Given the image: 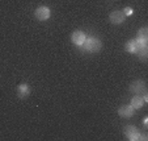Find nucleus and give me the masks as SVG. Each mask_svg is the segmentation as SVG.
Segmentation results:
<instances>
[{
  "label": "nucleus",
  "mask_w": 148,
  "mask_h": 141,
  "mask_svg": "<svg viewBox=\"0 0 148 141\" xmlns=\"http://www.w3.org/2000/svg\"><path fill=\"white\" fill-rule=\"evenodd\" d=\"M81 48L88 53H98L102 49V42L97 37H87L85 41L83 42V45H81Z\"/></svg>",
  "instance_id": "nucleus-1"
},
{
  "label": "nucleus",
  "mask_w": 148,
  "mask_h": 141,
  "mask_svg": "<svg viewBox=\"0 0 148 141\" xmlns=\"http://www.w3.org/2000/svg\"><path fill=\"white\" fill-rule=\"evenodd\" d=\"M130 91H131L134 95H143L144 102L148 100V92H147V85H145L144 81L142 79H138L130 85Z\"/></svg>",
  "instance_id": "nucleus-2"
},
{
  "label": "nucleus",
  "mask_w": 148,
  "mask_h": 141,
  "mask_svg": "<svg viewBox=\"0 0 148 141\" xmlns=\"http://www.w3.org/2000/svg\"><path fill=\"white\" fill-rule=\"evenodd\" d=\"M34 16H36V19L38 20V21H46V20L50 19L51 16V11L49 7H38V8L34 11Z\"/></svg>",
  "instance_id": "nucleus-3"
},
{
  "label": "nucleus",
  "mask_w": 148,
  "mask_h": 141,
  "mask_svg": "<svg viewBox=\"0 0 148 141\" xmlns=\"http://www.w3.org/2000/svg\"><path fill=\"white\" fill-rule=\"evenodd\" d=\"M123 132H125L126 138L130 141H138L140 137V132L138 131L136 127H134V125H126Z\"/></svg>",
  "instance_id": "nucleus-4"
},
{
  "label": "nucleus",
  "mask_w": 148,
  "mask_h": 141,
  "mask_svg": "<svg viewBox=\"0 0 148 141\" xmlns=\"http://www.w3.org/2000/svg\"><path fill=\"white\" fill-rule=\"evenodd\" d=\"M135 113V108L132 107L131 104H123L119 108H118V115L121 116V117H132Z\"/></svg>",
  "instance_id": "nucleus-5"
},
{
  "label": "nucleus",
  "mask_w": 148,
  "mask_h": 141,
  "mask_svg": "<svg viewBox=\"0 0 148 141\" xmlns=\"http://www.w3.org/2000/svg\"><path fill=\"white\" fill-rule=\"evenodd\" d=\"M125 19H126L125 13H123L122 11H118V9L113 11L112 13H110V16H109L110 23L114 24V25H119V24H122L123 21H125Z\"/></svg>",
  "instance_id": "nucleus-6"
},
{
  "label": "nucleus",
  "mask_w": 148,
  "mask_h": 141,
  "mask_svg": "<svg viewBox=\"0 0 148 141\" xmlns=\"http://www.w3.org/2000/svg\"><path fill=\"white\" fill-rule=\"evenodd\" d=\"M85 38H87V36H85V33H84L83 31H75L72 32V34H71V41H72L75 45L77 46H81L83 45V42L85 41Z\"/></svg>",
  "instance_id": "nucleus-7"
},
{
  "label": "nucleus",
  "mask_w": 148,
  "mask_h": 141,
  "mask_svg": "<svg viewBox=\"0 0 148 141\" xmlns=\"http://www.w3.org/2000/svg\"><path fill=\"white\" fill-rule=\"evenodd\" d=\"M30 87H29V85H26V83H21V85H18V87H17V96H18L20 99H26L29 95H30Z\"/></svg>",
  "instance_id": "nucleus-8"
},
{
  "label": "nucleus",
  "mask_w": 148,
  "mask_h": 141,
  "mask_svg": "<svg viewBox=\"0 0 148 141\" xmlns=\"http://www.w3.org/2000/svg\"><path fill=\"white\" fill-rule=\"evenodd\" d=\"M135 53L138 54V57H139L140 61H145V59L148 58V48H147V44H139Z\"/></svg>",
  "instance_id": "nucleus-9"
},
{
  "label": "nucleus",
  "mask_w": 148,
  "mask_h": 141,
  "mask_svg": "<svg viewBox=\"0 0 148 141\" xmlns=\"http://www.w3.org/2000/svg\"><path fill=\"white\" fill-rule=\"evenodd\" d=\"M136 41L139 44H147L148 41V28L143 26L138 31V37H136Z\"/></svg>",
  "instance_id": "nucleus-10"
},
{
  "label": "nucleus",
  "mask_w": 148,
  "mask_h": 141,
  "mask_svg": "<svg viewBox=\"0 0 148 141\" xmlns=\"http://www.w3.org/2000/svg\"><path fill=\"white\" fill-rule=\"evenodd\" d=\"M144 99H143L142 95H135L134 98L131 99V106L135 108V110H139V108H142L143 106H144Z\"/></svg>",
  "instance_id": "nucleus-11"
},
{
  "label": "nucleus",
  "mask_w": 148,
  "mask_h": 141,
  "mask_svg": "<svg viewBox=\"0 0 148 141\" xmlns=\"http://www.w3.org/2000/svg\"><path fill=\"white\" fill-rule=\"evenodd\" d=\"M138 45H139V42H138L136 40H130V41L126 42L125 49H126V51H129V53H135L138 49Z\"/></svg>",
  "instance_id": "nucleus-12"
},
{
  "label": "nucleus",
  "mask_w": 148,
  "mask_h": 141,
  "mask_svg": "<svg viewBox=\"0 0 148 141\" xmlns=\"http://www.w3.org/2000/svg\"><path fill=\"white\" fill-rule=\"evenodd\" d=\"M123 13H125V16H130V15H132V8L131 7H126V8L123 9Z\"/></svg>",
  "instance_id": "nucleus-13"
},
{
  "label": "nucleus",
  "mask_w": 148,
  "mask_h": 141,
  "mask_svg": "<svg viewBox=\"0 0 148 141\" xmlns=\"http://www.w3.org/2000/svg\"><path fill=\"white\" fill-rule=\"evenodd\" d=\"M139 140H143V141H147V140H148L147 135H142V133H140V137H139Z\"/></svg>",
  "instance_id": "nucleus-14"
}]
</instances>
